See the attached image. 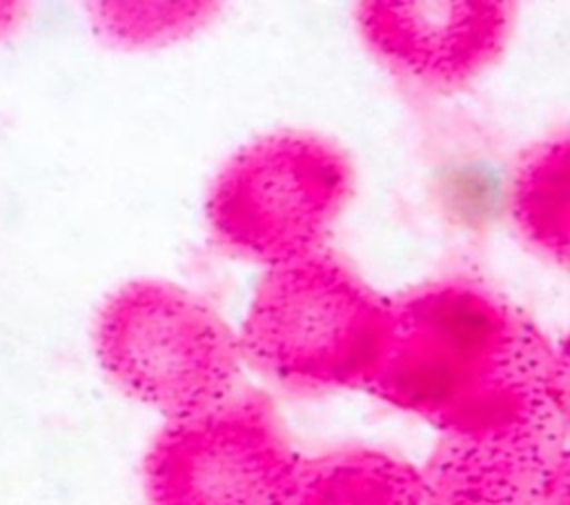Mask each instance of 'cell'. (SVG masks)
<instances>
[{"label":"cell","mask_w":570,"mask_h":505,"mask_svg":"<svg viewBox=\"0 0 570 505\" xmlns=\"http://www.w3.org/2000/svg\"><path fill=\"white\" fill-rule=\"evenodd\" d=\"M367 389L443 432H490L568 412L566 351L497 291L448 278L390 303Z\"/></svg>","instance_id":"obj_1"},{"label":"cell","mask_w":570,"mask_h":505,"mask_svg":"<svg viewBox=\"0 0 570 505\" xmlns=\"http://www.w3.org/2000/svg\"><path fill=\"white\" fill-rule=\"evenodd\" d=\"M390 331V303L338 256L318 249L269 267L238 336L267 376L305 387H370Z\"/></svg>","instance_id":"obj_2"},{"label":"cell","mask_w":570,"mask_h":505,"mask_svg":"<svg viewBox=\"0 0 570 505\" xmlns=\"http://www.w3.org/2000/svg\"><path fill=\"white\" fill-rule=\"evenodd\" d=\"M96 358L131 398L169 420L198 414L236 392L240 343L198 296L165 280H131L100 307Z\"/></svg>","instance_id":"obj_3"},{"label":"cell","mask_w":570,"mask_h":505,"mask_svg":"<svg viewBox=\"0 0 570 505\" xmlns=\"http://www.w3.org/2000/svg\"><path fill=\"white\" fill-rule=\"evenodd\" d=\"M354 189L343 149L305 131H276L218 171L207 220L234 254L276 267L323 249Z\"/></svg>","instance_id":"obj_4"},{"label":"cell","mask_w":570,"mask_h":505,"mask_svg":"<svg viewBox=\"0 0 570 505\" xmlns=\"http://www.w3.org/2000/svg\"><path fill=\"white\" fill-rule=\"evenodd\" d=\"M296 463L272 403L256 392L174 418L151 443L149 505H276Z\"/></svg>","instance_id":"obj_5"},{"label":"cell","mask_w":570,"mask_h":505,"mask_svg":"<svg viewBox=\"0 0 570 505\" xmlns=\"http://www.w3.org/2000/svg\"><path fill=\"white\" fill-rule=\"evenodd\" d=\"M517 4L503 0H374L356 4V22L374 56L394 73L459 89L503 53Z\"/></svg>","instance_id":"obj_6"},{"label":"cell","mask_w":570,"mask_h":505,"mask_svg":"<svg viewBox=\"0 0 570 505\" xmlns=\"http://www.w3.org/2000/svg\"><path fill=\"white\" fill-rule=\"evenodd\" d=\"M568 412L508 427L443 432L421 474L428 505H539L566 452Z\"/></svg>","instance_id":"obj_7"},{"label":"cell","mask_w":570,"mask_h":505,"mask_svg":"<svg viewBox=\"0 0 570 505\" xmlns=\"http://www.w3.org/2000/svg\"><path fill=\"white\" fill-rule=\"evenodd\" d=\"M276 505H425L421 474L405 461L347 447L296 458Z\"/></svg>","instance_id":"obj_8"},{"label":"cell","mask_w":570,"mask_h":505,"mask_svg":"<svg viewBox=\"0 0 570 505\" xmlns=\"http://www.w3.org/2000/svg\"><path fill=\"white\" fill-rule=\"evenodd\" d=\"M510 207L528 242L550 260L566 265L570 247V147L566 136L543 140L523 156Z\"/></svg>","instance_id":"obj_9"},{"label":"cell","mask_w":570,"mask_h":505,"mask_svg":"<svg viewBox=\"0 0 570 505\" xmlns=\"http://www.w3.org/2000/svg\"><path fill=\"white\" fill-rule=\"evenodd\" d=\"M218 11L214 2H94V29L122 49L158 47L203 29Z\"/></svg>","instance_id":"obj_10"},{"label":"cell","mask_w":570,"mask_h":505,"mask_svg":"<svg viewBox=\"0 0 570 505\" xmlns=\"http://www.w3.org/2000/svg\"><path fill=\"white\" fill-rule=\"evenodd\" d=\"M539 505H568V456L559 461L552 476L548 478Z\"/></svg>","instance_id":"obj_11"},{"label":"cell","mask_w":570,"mask_h":505,"mask_svg":"<svg viewBox=\"0 0 570 505\" xmlns=\"http://www.w3.org/2000/svg\"><path fill=\"white\" fill-rule=\"evenodd\" d=\"M24 4L20 2H0V38L18 27L24 16Z\"/></svg>","instance_id":"obj_12"}]
</instances>
